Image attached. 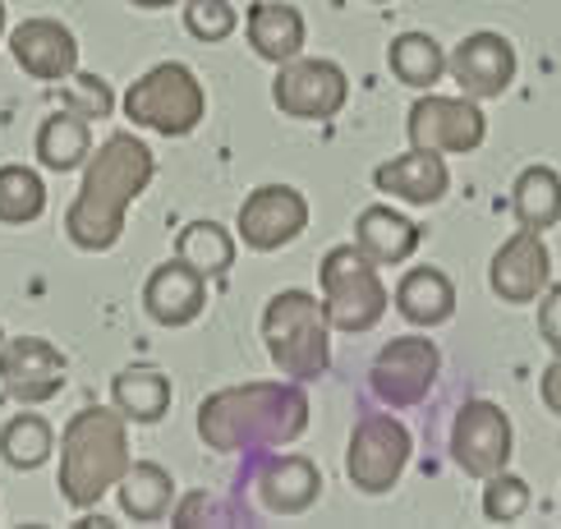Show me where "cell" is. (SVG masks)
<instances>
[{
    "mask_svg": "<svg viewBox=\"0 0 561 529\" xmlns=\"http://www.w3.org/2000/svg\"><path fill=\"white\" fill-rule=\"evenodd\" d=\"M157 157L144 138L111 134L106 143L83 161V184L65 212V235L83 253H106L125 235L129 203L152 184Z\"/></svg>",
    "mask_w": 561,
    "mask_h": 529,
    "instance_id": "1",
    "label": "cell"
},
{
    "mask_svg": "<svg viewBox=\"0 0 561 529\" xmlns=\"http://www.w3.org/2000/svg\"><path fill=\"white\" fill-rule=\"evenodd\" d=\"M309 428V396L299 382H244L213 391L198 405V437L207 451H276Z\"/></svg>",
    "mask_w": 561,
    "mask_h": 529,
    "instance_id": "2",
    "label": "cell"
},
{
    "mask_svg": "<svg viewBox=\"0 0 561 529\" xmlns=\"http://www.w3.org/2000/svg\"><path fill=\"white\" fill-rule=\"evenodd\" d=\"M134 465L129 419L115 405H88L60 433V497L75 511H92Z\"/></svg>",
    "mask_w": 561,
    "mask_h": 529,
    "instance_id": "3",
    "label": "cell"
},
{
    "mask_svg": "<svg viewBox=\"0 0 561 529\" xmlns=\"http://www.w3.org/2000/svg\"><path fill=\"white\" fill-rule=\"evenodd\" d=\"M332 322H327L318 295L309 290H280L267 299L263 309V341L272 364L286 373L290 382H313L327 373L332 364Z\"/></svg>",
    "mask_w": 561,
    "mask_h": 529,
    "instance_id": "4",
    "label": "cell"
},
{
    "mask_svg": "<svg viewBox=\"0 0 561 529\" xmlns=\"http://www.w3.org/2000/svg\"><path fill=\"white\" fill-rule=\"evenodd\" d=\"M121 111L129 115L134 129H152L161 138H184L203 125L207 92L190 65L167 60V65H152L148 74H138L129 83Z\"/></svg>",
    "mask_w": 561,
    "mask_h": 529,
    "instance_id": "5",
    "label": "cell"
},
{
    "mask_svg": "<svg viewBox=\"0 0 561 529\" xmlns=\"http://www.w3.org/2000/svg\"><path fill=\"white\" fill-rule=\"evenodd\" d=\"M318 286H322V313L336 332H373L391 304L378 263L364 258L355 244L327 249L318 267Z\"/></svg>",
    "mask_w": 561,
    "mask_h": 529,
    "instance_id": "6",
    "label": "cell"
},
{
    "mask_svg": "<svg viewBox=\"0 0 561 529\" xmlns=\"http://www.w3.org/2000/svg\"><path fill=\"white\" fill-rule=\"evenodd\" d=\"M410 451H414V437L401 419H391V414H364L345 447V479L359 493L382 497L401 483Z\"/></svg>",
    "mask_w": 561,
    "mask_h": 529,
    "instance_id": "7",
    "label": "cell"
},
{
    "mask_svg": "<svg viewBox=\"0 0 561 529\" xmlns=\"http://www.w3.org/2000/svg\"><path fill=\"white\" fill-rule=\"evenodd\" d=\"M511 447H516V433L497 401H465L456 410L451 424V460L470 474V479H488L511 465Z\"/></svg>",
    "mask_w": 561,
    "mask_h": 529,
    "instance_id": "8",
    "label": "cell"
},
{
    "mask_svg": "<svg viewBox=\"0 0 561 529\" xmlns=\"http://www.w3.org/2000/svg\"><path fill=\"white\" fill-rule=\"evenodd\" d=\"M437 373H442V350L428 336H396L373 359L368 387L387 405H419L433 391Z\"/></svg>",
    "mask_w": 561,
    "mask_h": 529,
    "instance_id": "9",
    "label": "cell"
},
{
    "mask_svg": "<svg viewBox=\"0 0 561 529\" xmlns=\"http://www.w3.org/2000/svg\"><path fill=\"white\" fill-rule=\"evenodd\" d=\"M350 97V79L336 60H286L272 79V102L276 111L295 115V120H332Z\"/></svg>",
    "mask_w": 561,
    "mask_h": 529,
    "instance_id": "10",
    "label": "cell"
},
{
    "mask_svg": "<svg viewBox=\"0 0 561 529\" xmlns=\"http://www.w3.org/2000/svg\"><path fill=\"white\" fill-rule=\"evenodd\" d=\"M410 143L414 148H433V152H474L488 134V115L474 97H433L424 92L410 106Z\"/></svg>",
    "mask_w": 561,
    "mask_h": 529,
    "instance_id": "11",
    "label": "cell"
},
{
    "mask_svg": "<svg viewBox=\"0 0 561 529\" xmlns=\"http://www.w3.org/2000/svg\"><path fill=\"white\" fill-rule=\"evenodd\" d=\"M304 226H309V198L290 184H259L244 207H240V240L244 249H259V253H272L280 244H290L304 235Z\"/></svg>",
    "mask_w": 561,
    "mask_h": 529,
    "instance_id": "12",
    "label": "cell"
},
{
    "mask_svg": "<svg viewBox=\"0 0 561 529\" xmlns=\"http://www.w3.org/2000/svg\"><path fill=\"white\" fill-rule=\"evenodd\" d=\"M552 281V253L543 244V230L520 226L516 235H506L502 249L488 263V286L506 304H534Z\"/></svg>",
    "mask_w": 561,
    "mask_h": 529,
    "instance_id": "13",
    "label": "cell"
},
{
    "mask_svg": "<svg viewBox=\"0 0 561 529\" xmlns=\"http://www.w3.org/2000/svg\"><path fill=\"white\" fill-rule=\"evenodd\" d=\"M0 387L19 405H42L65 387V355L42 336H14L0 350Z\"/></svg>",
    "mask_w": 561,
    "mask_h": 529,
    "instance_id": "14",
    "label": "cell"
},
{
    "mask_svg": "<svg viewBox=\"0 0 561 529\" xmlns=\"http://www.w3.org/2000/svg\"><path fill=\"white\" fill-rule=\"evenodd\" d=\"M516 69H520L516 46H511L502 33H488V28L483 33H470L447 56V74L460 83L465 97H474V102L502 97V92L516 83Z\"/></svg>",
    "mask_w": 561,
    "mask_h": 529,
    "instance_id": "15",
    "label": "cell"
},
{
    "mask_svg": "<svg viewBox=\"0 0 561 529\" xmlns=\"http://www.w3.org/2000/svg\"><path fill=\"white\" fill-rule=\"evenodd\" d=\"M10 56L37 83H65L79 69V37L60 19H23L10 28Z\"/></svg>",
    "mask_w": 561,
    "mask_h": 529,
    "instance_id": "16",
    "label": "cell"
},
{
    "mask_svg": "<svg viewBox=\"0 0 561 529\" xmlns=\"http://www.w3.org/2000/svg\"><path fill=\"white\" fill-rule=\"evenodd\" d=\"M144 309L161 327H190L198 322V313L207 309V276L194 272L184 258H171L148 272L144 286Z\"/></svg>",
    "mask_w": 561,
    "mask_h": 529,
    "instance_id": "17",
    "label": "cell"
},
{
    "mask_svg": "<svg viewBox=\"0 0 561 529\" xmlns=\"http://www.w3.org/2000/svg\"><path fill=\"white\" fill-rule=\"evenodd\" d=\"M373 189H382V194L401 198V203H414V207H428L437 198H447L451 171H447V161H442V152L410 148V152L391 157L373 171Z\"/></svg>",
    "mask_w": 561,
    "mask_h": 529,
    "instance_id": "18",
    "label": "cell"
},
{
    "mask_svg": "<svg viewBox=\"0 0 561 529\" xmlns=\"http://www.w3.org/2000/svg\"><path fill=\"white\" fill-rule=\"evenodd\" d=\"M253 493L267 506L272 516H299L309 511L322 493V474L309 456H272L259 465V479H253Z\"/></svg>",
    "mask_w": 561,
    "mask_h": 529,
    "instance_id": "19",
    "label": "cell"
},
{
    "mask_svg": "<svg viewBox=\"0 0 561 529\" xmlns=\"http://www.w3.org/2000/svg\"><path fill=\"white\" fill-rule=\"evenodd\" d=\"M244 33L249 46L272 65H286L304 51V37H309V23L295 5L286 0H253L249 14H244Z\"/></svg>",
    "mask_w": 561,
    "mask_h": 529,
    "instance_id": "20",
    "label": "cell"
},
{
    "mask_svg": "<svg viewBox=\"0 0 561 529\" xmlns=\"http://www.w3.org/2000/svg\"><path fill=\"white\" fill-rule=\"evenodd\" d=\"M419 240H424L419 221H410L405 212H391V207H364L355 221V249L378 267H401L419 249Z\"/></svg>",
    "mask_w": 561,
    "mask_h": 529,
    "instance_id": "21",
    "label": "cell"
},
{
    "mask_svg": "<svg viewBox=\"0 0 561 529\" xmlns=\"http://www.w3.org/2000/svg\"><path fill=\"white\" fill-rule=\"evenodd\" d=\"M111 405L134 424H157L171 410V378L152 364H129L111 378Z\"/></svg>",
    "mask_w": 561,
    "mask_h": 529,
    "instance_id": "22",
    "label": "cell"
},
{
    "mask_svg": "<svg viewBox=\"0 0 561 529\" xmlns=\"http://www.w3.org/2000/svg\"><path fill=\"white\" fill-rule=\"evenodd\" d=\"M396 309H401V318L414 322V327H437V322H447L456 313L451 276L442 267H414V272H405L401 286H396Z\"/></svg>",
    "mask_w": 561,
    "mask_h": 529,
    "instance_id": "23",
    "label": "cell"
},
{
    "mask_svg": "<svg viewBox=\"0 0 561 529\" xmlns=\"http://www.w3.org/2000/svg\"><path fill=\"white\" fill-rule=\"evenodd\" d=\"M92 157V120L79 111H51L37 125V161L46 171H79Z\"/></svg>",
    "mask_w": 561,
    "mask_h": 529,
    "instance_id": "24",
    "label": "cell"
},
{
    "mask_svg": "<svg viewBox=\"0 0 561 529\" xmlns=\"http://www.w3.org/2000/svg\"><path fill=\"white\" fill-rule=\"evenodd\" d=\"M115 493H121L125 520L157 525V520H167L175 506V479H171V470H161L157 460H134L125 479L115 483Z\"/></svg>",
    "mask_w": 561,
    "mask_h": 529,
    "instance_id": "25",
    "label": "cell"
},
{
    "mask_svg": "<svg viewBox=\"0 0 561 529\" xmlns=\"http://www.w3.org/2000/svg\"><path fill=\"white\" fill-rule=\"evenodd\" d=\"M175 258H184L194 272H203L213 281V276H226L236 267V235L221 221H190L175 235Z\"/></svg>",
    "mask_w": 561,
    "mask_h": 529,
    "instance_id": "26",
    "label": "cell"
},
{
    "mask_svg": "<svg viewBox=\"0 0 561 529\" xmlns=\"http://www.w3.org/2000/svg\"><path fill=\"white\" fill-rule=\"evenodd\" d=\"M511 212L529 230H552L561 221V175L552 166H525L511 189Z\"/></svg>",
    "mask_w": 561,
    "mask_h": 529,
    "instance_id": "27",
    "label": "cell"
},
{
    "mask_svg": "<svg viewBox=\"0 0 561 529\" xmlns=\"http://www.w3.org/2000/svg\"><path fill=\"white\" fill-rule=\"evenodd\" d=\"M387 65L405 88L428 92L442 74H447V51H442L428 33H401L387 46Z\"/></svg>",
    "mask_w": 561,
    "mask_h": 529,
    "instance_id": "28",
    "label": "cell"
},
{
    "mask_svg": "<svg viewBox=\"0 0 561 529\" xmlns=\"http://www.w3.org/2000/svg\"><path fill=\"white\" fill-rule=\"evenodd\" d=\"M51 451H56V428L33 410L14 414V419L0 428V456H5L10 470H37L51 460Z\"/></svg>",
    "mask_w": 561,
    "mask_h": 529,
    "instance_id": "29",
    "label": "cell"
},
{
    "mask_svg": "<svg viewBox=\"0 0 561 529\" xmlns=\"http://www.w3.org/2000/svg\"><path fill=\"white\" fill-rule=\"evenodd\" d=\"M46 212V184L33 166H0V221L5 226H33Z\"/></svg>",
    "mask_w": 561,
    "mask_h": 529,
    "instance_id": "30",
    "label": "cell"
},
{
    "mask_svg": "<svg viewBox=\"0 0 561 529\" xmlns=\"http://www.w3.org/2000/svg\"><path fill=\"white\" fill-rule=\"evenodd\" d=\"M529 511V483L520 474H488V488H483V520L488 525H511Z\"/></svg>",
    "mask_w": 561,
    "mask_h": 529,
    "instance_id": "31",
    "label": "cell"
},
{
    "mask_svg": "<svg viewBox=\"0 0 561 529\" xmlns=\"http://www.w3.org/2000/svg\"><path fill=\"white\" fill-rule=\"evenodd\" d=\"M184 28L194 42H226L240 28V14L230 0H184Z\"/></svg>",
    "mask_w": 561,
    "mask_h": 529,
    "instance_id": "32",
    "label": "cell"
},
{
    "mask_svg": "<svg viewBox=\"0 0 561 529\" xmlns=\"http://www.w3.org/2000/svg\"><path fill=\"white\" fill-rule=\"evenodd\" d=\"M60 102H65L69 111L88 115V120H106V115L115 111V92H111V83H106V79L88 74V69H75V74L65 79Z\"/></svg>",
    "mask_w": 561,
    "mask_h": 529,
    "instance_id": "33",
    "label": "cell"
},
{
    "mask_svg": "<svg viewBox=\"0 0 561 529\" xmlns=\"http://www.w3.org/2000/svg\"><path fill=\"white\" fill-rule=\"evenodd\" d=\"M539 336L561 355V286H548L539 299Z\"/></svg>",
    "mask_w": 561,
    "mask_h": 529,
    "instance_id": "34",
    "label": "cell"
},
{
    "mask_svg": "<svg viewBox=\"0 0 561 529\" xmlns=\"http://www.w3.org/2000/svg\"><path fill=\"white\" fill-rule=\"evenodd\" d=\"M213 506H217V502H213V497H207V493L198 488V493H190V497H184V506L175 511V525H180V529H194V525H213V520H217V516H213Z\"/></svg>",
    "mask_w": 561,
    "mask_h": 529,
    "instance_id": "35",
    "label": "cell"
},
{
    "mask_svg": "<svg viewBox=\"0 0 561 529\" xmlns=\"http://www.w3.org/2000/svg\"><path fill=\"white\" fill-rule=\"evenodd\" d=\"M539 391H543V405H548L552 414H561V359H552V364L543 368Z\"/></svg>",
    "mask_w": 561,
    "mask_h": 529,
    "instance_id": "36",
    "label": "cell"
},
{
    "mask_svg": "<svg viewBox=\"0 0 561 529\" xmlns=\"http://www.w3.org/2000/svg\"><path fill=\"white\" fill-rule=\"evenodd\" d=\"M129 5H138V10H171V5H180V0H129Z\"/></svg>",
    "mask_w": 561,
    "mask_h": 529,
    "instance_id": "37",
    "label": "cell"
},
{
    "mask_svg": "<svg viewBox=\"0 0 561 529\" xmlns=\"http://www.w3.org/2000/svg\"><path fill=\"white\" fill-rule=\"evenodd\" d=\"M0 37H5V0H0Z\"/></svg>",
    "mask_w": 561,
    "mask_h": 529,
    "instance_id": "38",
    "label": "cell"
},
{
    "mask_svg": "<svg viewBox=\"0 0 561 529\" xmlns=\"http://www.w3.org/2000/svg\"><path fill=\"white\" fill-rule=\"evenodd\" d=\"M0 350H5V327H0Z\"/></svg>",
    "mask_w": 561,
    "mask_h": 529,
    "instance_id": "39",
    "label": "cell"
},
{
    "mask_svg": "<svg viewBox=\"0 0 561 529\" xmlns=\"http://www.w3.org/2000/svg\"><path fill=\"white\" fill-rule=\"evenodd\" d=\"M368 5H387V0H368Z\"/></svg>",
    "mask_w": 561,
    "mask_h": 529,
    "instance_id": "40",
    "label": "cell"
}]
</instances>
